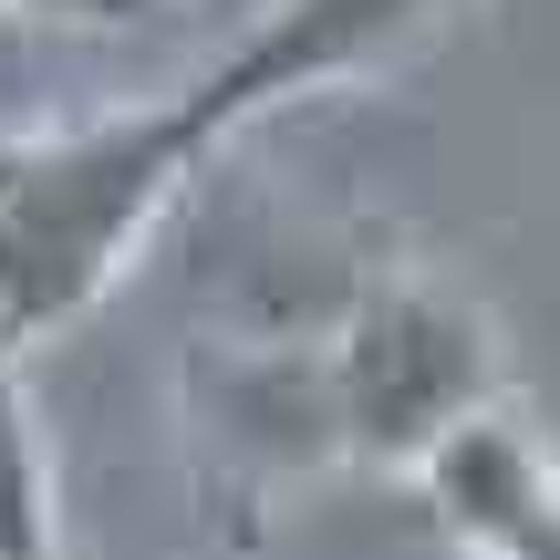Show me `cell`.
Wrapping results in <instances>:
<instances>
[{
  "label": "cell",
  "mask_w": 560,
  "mask_h": 560,
  "mask_svg": "<svg viewBox=\"0 0 560 560\" xmlns=\"http://www.w3.org/2000/svg\"><path fill=\"white\" fill-rule=\"evenodd\" d=\"M219 125H240L219 104V83H198L187 104L125 125H83L62 145L0 156V342H42L115 280V260L145 240V219L166 208V187L187 177Z\"/></svg>",
  "instance_id": "6da1fadb"
},
{
  "label": "cell",
  "mask_w": 560,
  "mask_h": 560,
  "mask_svg": "<svg viewBox=\"0 0 560 560\" xmlns=\"http://www.w3.org/2000/svg\"><path fill=\"white\" fill-rule=\"evenodd\" d=\"M0 560H52V509H42V446L11 384V342H0Z\"/></svg>",
  "instance_id": "277c9868"
},
{
  "label": "cell",
  "mask_w": 560,
  "mask_h": 560,
  "mask_svg": "<svg viewBox=\"0 0 560 560\" xmlns=\"http://www.w3.org/2000/svg\"><path fill=\"white\" fill-rule=\"evenodd\" d=\"M425 488H436L446 529L478 560H560V467L520 425L467 416L457 436L425 457Z\"/></svg>",
  "instance_id": "3957f363"
},
{
  "label": "cell",
  "mask_w": 560,
  "mask_h": 560,
  "mask_svg": "<svg viewBox=\"0 0 560 560\" xmlns=\"http://www.w3.org/2000/svg\"><path fill=\"white\" fill-rule=\"evenodd\" d=\"M332 395H342V425L374 457H436L488 405V322L467 301L425 291V280H395L353 312Z\"/></svg>",
  "instance_id": "7a4b0ae2"
},
{
  "label": "cell",
  "mask_w": 560,
  "mask_h": 560,
  "mask_svg": "<svg viewBox=\"0 0 560 560\" xmlns=\"http://www.w3.org/2000/svg\"><path fill=\"white\" fill-rule=\"evenodd\" d=\"M0 11H32V21H145L156 0H0Z\"/></svg>",
  "instance_id": "5b68a950"
}]
</instances>
